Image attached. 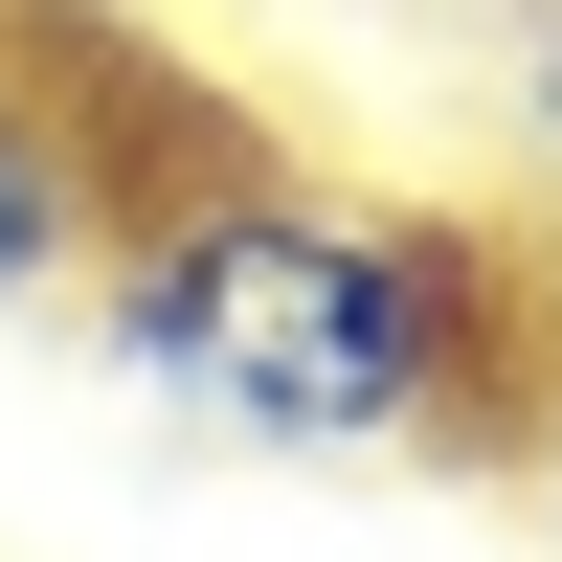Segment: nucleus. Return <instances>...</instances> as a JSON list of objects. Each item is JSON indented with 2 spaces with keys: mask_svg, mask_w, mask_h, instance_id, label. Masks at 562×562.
<instances>
[{
  "mask_svg": "<svg viewBox=\"0 0 562 562\" xmlns=\"http://www.w3.org/2000/svg\"><path fill=\"white\" fill-rule=\"evenodd\" d=\"M90 338L135 405H180L225 450H450V428H495L540 293L450 203H338V180L203 158L113 225Z\"/></svg>",
  "mask_w": 562,
  "mask_h": 562,
  "instance_id": "obj_1",
  "label": "nucleus"
},
{
  "mask_svg": "<svg viewBox=\"0 0 562 562\" xmlns=\"http://www.w3.org/2000/svg\"><path fill=\"white\" fill-rule=\"evenodd\" d=\"M135 203H158V158H113V113L45 45H0V315H90Z\"/></svg>",
  "mask_w": 562,
  "mask_h": 562,
  "instance_id": "obj_2",
  "label": "nucleus"
},
{
  "mask_svg": "<svg viewBox=\"0 0 562 562\" xmlns=\"http://www.w3.org/2000/svg\"><path fill=\"white\" fill-rule=\"evenodd\" d=\"M540 158H562V23H540Z\"/></svg>",
  "mask_w": 562,
  "mask_h": 562,
  "instance_id": "obj_3",
  "label": "nucleus"
},
{
  "mask_svg": "<svg viewBox=\"0 0 562 562\" xmlns=\"http://www.w3.org/2000/svg\"><path fill=\"white\" fill-rule=\"evenodd\" d=\"M518 473H540V540H562V428H540V450H518Z\"/></svg>",
  "mask_w": 562,
  "mask_h": 562,
  "instance_id": "obj_4",
  "label": "nucleus"
},
{
  "mask_svg": "<svg viewBox=\"0 0 562 562\" xmlns=\"http://www.w3.org/2000/svg\"><path fill=\"white\" fill-rule=\"evenodd\" d=\"M540 315H562V248H540Z\"/></svg>",
  "mask_w": 562,
  "mask_h": 562,
  "instance_id": "obj_5",
  "label": "nucleus"
},
{
  "mask_svg": "<svg viewBox=\"0 0 562 562\" xmlns=\"http://www.w3.org/2000/svg\"><path fill=\"white\" fill-rule=\"evenodd\" d=\"M0 45H23V0H0Z\"/></svg>",
  "mask_w": 562,
  "mask_h": 562,
  "instance_id": "obj_6",
  "label": "nucleus"
}]
</instances>
